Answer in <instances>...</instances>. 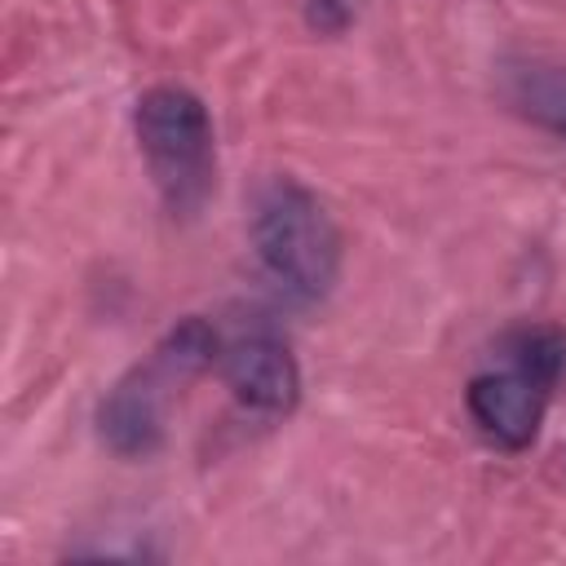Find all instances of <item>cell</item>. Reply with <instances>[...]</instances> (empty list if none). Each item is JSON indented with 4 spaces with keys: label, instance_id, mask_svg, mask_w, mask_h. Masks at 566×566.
Here are the masks:
<instances>
[{
    "label": "cell",
    "instance_id": "cell-8",
    "mask_svg": "<svg viewBox=\"0 0 566 566\" xmlns=\"http://www.w3.org/2000/svg\"><path fill=\"white\" fill-rule=\"evenodd\" d=\"M305 18H310V27L336 35V31L349 22V4H345V0H310V4H305Z\"/></svg>",
    "mask_w": 566,
    "mask_h": 566
},
{
    "label": "cell",
    "instance_id": "cell-4",
    "mask_svg": "<svg viewBox=\"0 0 566 566\" xmlns=\"http://www.w3.org/2000/svg\"><path fill=\"white\" fill-rule=\"evenodd\" d=\"M548 394H553V389H548L544 380H535L531 371L504 363L500 371H478V376L469 380V389H464V402H469L473 424H478L491 442H500V447H509V451H522V447H531L535 433H539Z\"/></svg>",
    "mask_w": 566,
    "mask_h": 566
},
{
    "label": "cell",
    "instance_id": "cell-6",
    "mask_svg": "<svg viewBox=\"0 0 566 566\" xmlns=\"http://www.w3.org/2000/svg\"><path fill=\"white\" fill-rule=\"evenodd\" d=\"M504 97L513 102L517 115L531 124L566 137V66L548 62H522L504 75Z\"/></svg>",
    "mask_w": 566,
    "mask_h": 566
},
{
    "label": "cell",
    "instance_id": "cell-2",
    "mask_svg": "<svg viewBox=\"0 0 566 566\" xmlns=\"http://www.w3.org/2000/svg\"><path fill=\"white\" fill-rule=\"evenodd\" d=\"M221 358L217 332L203 318H181L146 363H137L97 407V433L102 442L124 460H146L164 442V416L172 394H181L186 380H195L203 367Z\"/></svg>",
    "mask_w": 566,
    "mask_h": 566
},
{
    "label": "cell",
    "instance_id": "cell-1",
    "mask_svg": "<svg viewBox=\"0 0 566 566\" xmlns=\"http://www.w3.org/2000/svg\"><path fill=\"white\" fill-rule=\"evenodd\" d=\"M248 234L265 274L301 296L323 301L340 274V230L323 199L292 177H270L252 195Z\"/></svg>",
    "mask_w": 566,
    "mask_h": 566
},
{
    "label": "cell",
    "instance_id": "cell-3",
    "mask_svg": "<svg viewBox=\"0 0 566 566\" xmlns=\"http://www.w3.org/2000/svg\"><path fill=\"white\" fill-rule=\"evenodd\" d=\"M137 150L172 217H195L217 186V142L208 106L181 84H155L133 111Z\"/></svg>",
    "mask_w": 566,
    "mask_h": 566
},
{
    "label": "cell",
    "instance_id": "cell-7",
    "mask_svg": "<svg viewBox=\"0 0 566 566\" xmlns=\"http://www.w3.org/2000/svg\"><path fill=\"white\" fill-rule=\"evenodd\" d=\"M504 358L513 363V367H522V371H531L535 380H544L548 389L562 380V371H566V332H557V327H517V332H509L504 340Z\"/></svg>",
    "mask_w": 566,
    "mask_h": 566
},
{
    "label": "cell",
    "instance_id": "cell-5",
    "mask_svg": "<svg viewBox=\"0 0 566 566\" xmlns=\"http://www.w3.org/2000/svg\"><path fill=\"white\" fill-rule=\"evenodd\" d=\"M217 363L234 398L261 416H287L301 402V367L292 349L270 332H248L230 340Z\"/></svg>",
    "mask_w": 566,
    "mask_h": 566
}]
</instances>
